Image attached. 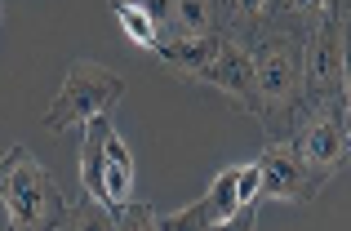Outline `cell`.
I'll use <instances>...</instances> for the list:
<instances>
[{
  "mask_svg": "<svg viewBox=\"0 0 351 231\" xmlns=\"http://www.w3.org/2000/svg\"><path fill=\"white\" fill-rule=\"evenodd\" d=\"M5 169H9V160H0V182H5Z\"/></svg>",
  "mask_w": 351,
  "mask_h": 231,
  "instance_id": "e0dca14e",
  "label": "cell"
},
{
  "mask_svg": "<svg viewBox=\"0 0 351 231\" xmlns=\"http://www.w3.org/2000/svg\"><path fill=\"white\" fill-rule=\"evenodd\" d=\"M347 165H351V125H347Z\"/></svg>",
  "mask_w": 351,
  "mask_h": 231,
  "instance_id": "2e32d148",
  "label": "cell"
},
{
  "mask_svg": "<svg viewBox=\"0 0 351 231\" xmlns=\"http://www.w3.org/2000/svg\"><path fill=\"white\" fill-rule=\"evenodd\" d=\"M347 76V27L343 5L307 36V98H343Z\"/></svg>",
  "mask_w": 351,
  "mask_h": 231,
  "instance_id": "ba28073f",
  "label": "cell"
},
{
  "mask_svg": "<svg viewBox=\"0 0 351 231\" xmlns=\"http://www.w3.org/2000/svg\"><path fill=\"white\" fill-rule=\"evenodd\" d=\"M267 9H271V0H218V32L254 45L263 36Z\"/></svg>",
  "mask_w": 351,
  "mask_h": 231,
  "instance_id": "4fadbf2b",
  "label": "cell"
},
{
  "mask_svg": "<svg viewBox=\"0 0 351 231\" xmlns=\"http://www.w3.org/2000/svg\"><path fill=\"white\" fill-rule=\"evenodd\" d=\"M236 169H218L214 182H209V191L196 200V205L178 209V214L160 218L165 231H214V227H232L236 214H240V191H236Z\"/></svg>",
  "mask_w": 351,
  "mask_h": 231,
  "instance_id": "9c48e42d",
  "label": "cell"
},
{
  "mask_svg": "<svg viewBox=\"0 0 351 231\" xmlns=\"http://www.w3.org/2000/svg\"><path fill=\"white\" fill-rule=\"evenodd\" d=\"M343 27H347V45H351V0H343Z\"/></svg>",
  "mask_w": 351,
  "mask_h": 231,
  "instance_id": "9a60e30c",
  "label": "cell"
},
{
  "mask_svg": "<svg viewBox=\"0 0 351 231\" xmlns=\"http://www.w3.org/2000/svg\"><path fill=\"white\" fill-rule=\"evenodd\" d=\"M320 182L307 173L289 143H267L258 156V205H311L320 196Z\"/></svg>",
  "mask_w": 351,
  "mask_h": 231,
  "instance_id": "52a82bcc",
  "label": "cell"
},
{
  "mask_svg": "<svg viewBox=\"0 0 351 231\" xmlns=\"http://www.w3.org/2000/svg\"><path fill=\"white\" fill-rule=\"evenodd\" d=\"M80 182L94 200H129L134 196V156L120 143L112 116H94L80 129Z\"/></svg>",
  "mask_w": 351,
  "mask_h": 231,
  "instance_id": "5b68a950",
  "label": "cell"
},
{
  "mask_svg": "<svg viewBox=\"0 0 351 231\" xmlns=\"http://www.w3.org/2000/svg\"><path fill=\"white\" fill-rule=\"evenodd\" d=\"M107 5H120V0H107Z\"/></svg>",
  "mask_w": 351,
  "mask_h": 231,
  "instance_id": "ac0fdd59",
  "label": "cell"
},
{
  "mask_svg": "<svg viewBox=\"0 0 351 231\" xmlns=\"http://www.w3.org/2000/svg\"><path fill=\"white\" fill-rule=\"evenodd\" d=\"M9 169L0 182V200H5V214L14 231H53L67 223L71 205L62 196V187L53 182V173L27 151L23 143H14L5 151Z\"/></svg>",
  "mask_w": 351,
  "mask_h": 231,
  "instance_id": "7a4b0ae2",
  "label": "cell"
},
{
  "mask_svg": "<svg viewBox=\"0 0 351 231\" xmlns=\"http://www.w3.org/2000/svg\"><path fill=\"white\" fill-rule=\"evenodd\" d=\"M196 89L223 98L236 112H249V103H254V49L245 40H236V36L218 32L214 53H209V62L196 76Z\"/></svg>",
  "mask_w": 351,
  "mask_h": 231,
  "instance_id": "8992f818",
  "label": "cell"
},
{
  "mask_svg": "<svg viewBox=\"0 0 351 231\" xmlns=\"http://www.w3.org/2000/svg\"><path fill=\"white\" fill-rule=\"evenodd\" d=\"M62 227H71V231H152V227H160V214L147 200H94V196H85L80 205H71Z\"/></svg>",
  "mask_w": 351,
  "mask_h": 231,
  "instance_id": "30bf717a",
  "label": "cell"
},
{
  "mask_svg": "<svg viewBox=\"0 0 351 231\" xmlns=\"http://www.w3.org/2000/svg\"><path fill=\"white\" fill-rule=\"evenodd\" d=\"M338 5L343 0H271L263 36H298V40H307Z\"/></svg>",
  "mask_w": 351,
  "mask_h": 231,
  "instance_id": "8fae6325",
  "label": "cell"
},
{
  "mask_svg": "<svg viewBox=\"0 0 351 231\" xmlns=\"http://www.w3.org/2000/svg\"><path fill=\"white\" fill-rule=\"evenodd\" d=\"M218 32V0H169L160 40H205Z\"/></svg>",
  "mask_w": 351,
  "mask_h": 231,
  "instance_id": "7c38bea8",
  "label": "cell"
},
{
  "mask_svg": "<svg viewBox=\"0 0 351 231\" xmlns=\"http://www.w3.org/2000/svg\"><path fill=\"white\" fill-rule=\"evenodd\" d=\"M347 125H351V116H347L343 98H307L298 125L285 138L320 187H325L338 169H347Z\"/></svg>",
  "mask_w": 351,
  "mask_h": 231,
  "instance_id": "277c9868",
  "label": "cell"
},
{
  "mask_svg": "<svg viewBox=\"0 0 351 231\" xmlns=\"http://www.w3.org/2000/svg\"><path fill=\"white\" fill-rule=\"evenodd\" d=\"M112 14H116V23H120V32L129 36V40L138 45V49H147L152 53L156 49V40H160V32H156V23L143 14L138 5H129V0H120V5H112Z\"/></svg>",
  "mask_w": 351,
  "mask_h": 231,
  "instance_id": "5bb4252c",
  "label": "cell"
},
{
  "mask_svg": "<svg viewBox=\"0 0 351 231\" xmlns=\"http://www.w3.org/2000/svg\"><path fill=\"white\" fill-rule=\"evenodd\" d=\"M254 103L249 116L263 125L267 143L289 138L307 107V40L298 36H258L254 45Z\"/></svg>",
  "mask_w": 351,
  "mask_h": 231,
  "instance_id": "6da1fadb",
  "label": "cell"
},
{
  "mask_svg": "<svg viewBox=\"0 0 351 231\" xmlns=\"http://www.w3.org/2000/svg\"><path fill=\"white\" fill-rule=\"evenodd\" d=\"M120 98H125V80L116 71H107L103 62L76 58L62 71V89L53 94L49 112L40 116V125L49 134H71V129H85L94 116H112Z\"/></svg>",
  "mask_w": 351,
  "mask_h": 231,
  "instance_id": "3957f363",
  "label": "cell"
}]
</instances>
